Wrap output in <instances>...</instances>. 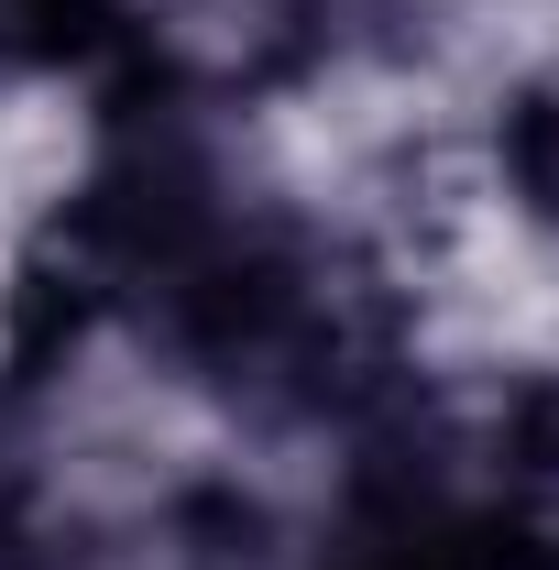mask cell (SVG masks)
<instances>
[{"mask_svg":"<svg viewBox=\"0 0 559 570\" xmlns=\"http://www.w3.org/2000/svg\"><path fill=\"white\" fill-rule=\"evenodd\" d=\"M77 22V0H0V67H33V56H56Z\"/></svg>","mask_w":559,"mask_h":570,"instance_id":"277c9868","label":"cell"},{"mask_svg":"<svg viewBox=\"0 0 559 570\" xmlns=\"http://www.w3.org/2000/svg\"><path fill=\"white\" fill-rule=\"evenodd\" d=\"M77 11L154 99H198V110L275 99L330 33V0H77Z\"/></svg>","mask_w":559,"mask_h":570,"instance_id":"6da1fadb","label":"cell"},{"mask_svg":"<svg viewBox=\"0 0 559 570\" xmlns=\"http://www.w3.org/2000/svg\"><path fill=\"white\" fill-rule=\"evenodd\" d=\"M493 176H504V209H516V219L559 253V77L516 88L504 142H493Z\"/></svg>","mask_w":559,"mask_h":570,"instance_id":"3957f363","label":"cell"},{"mask_svg":"<svg viewBox=\"0 0 559 570\" xmlns=\"http://www.w3.org/2000/svg\"><path fill=\"white\" fill-rule=\"evenodd\" d=\"M483 538L504 549V570H559V373L504 395L493 472H483Z\"/></svg>","mask_w":559,"mask_h":570,"instance_id":"7a4b0ae2","label":"cell"}]
</instances>
